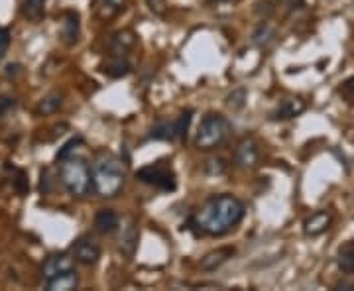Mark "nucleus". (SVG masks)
<instances>
[{"instance_id":"obj_21","label":"nucleus","mask_w":354,"mask_h":291,"mask_svg":"<svg viewBox=\"0 0 354 291\" xmlns=\"http://www.w3.org/2000/svg\"><path fill=\"white\" fill-rule=\"evenodd\" d=\"M274 39H276V30H274V26H270L268 22H262L258 26L252 36V41L258 48H268L270 44H274Z\"/></svg>"},{"instance_id":"obj_26","label":"nucleus","mask_w":354,"mask_h":291,"mask_svg":"<svg viewBox=\"0 0 354 291\" xmlns=\"http://www.w3.org/2000/svg\"><path fill=\"white\" fill-rule=\"evenodd\" d=\"M44 4H46V0H24V4H22V10L28 18H32V20H36L41 16L44 12Z\"/></svg>"},{"instance_id":"obj_31","label":"nucleus","mask_w":354,"mask_h":291,"mask_svg":"<svg viewBox=\"0 0 354 291\" xmlns=\"http://www.w3.org/2000/svg\"><path fill=\"white\" fill-rule=\"evenodd\" d=\"M148 6L153 14L164 16L165 10H167V0H148Z\"/></svg>"},{"instance_id":"obj_29","label":"nucleus","mask_w":354,"mask_h":291,"mask_svg":"<svg viewBox=\"0 0 354 291\" xmlns=\"http://www.w3.org/2000/svg\"><path fill=\"white\" fill-rule=\"evenodd\" d=\"M16 109V99L14 97H0V118H4L8 113Z\"/></svg>"},{"instance_id":"obj_8","label":"nucleus","mask_w":354,"mask_h":291,"mask_svg":"<svg viewBox=\"0 0 354 291\" xmlns=\"http://www.w3.org/2000/svg\"><path fill=\"white\" fill-rule=\"evenodd\" d=\"M234 162L244 167V169H250L256 167L260 162V146L254 138H244L236 146V152H234Z\"/></svg>"},{"instance_id":"obj_27","label":"nucleus","mask_w":354,"mask_h":291,"mask_svg":"<svg viewBox=\"0 0 354 291\" xmlns=\"http://www.w3.org/2000/svg\"><path fill=\"white\" fill-rule=\"evenodd\" d=\"M339 95L344 99V102H348L351 106H354V77L346 79L342 83L341 87H339Z\"/></svg>"},{"instance_id":"obj_23","label":"nucleus","mask_w":354,"mask_h":291,"mask_svg":"<svg viewBox=\"0 0 354 291\" xmlns=\"http://www.w3.org/2000/svg\"><path fill=\"white\" fill-rule=\"evenodd\" d=\"M191 120H193V111H191V109H187V111H183V113L177 116V120H176L177 140H185V138H187V130H189Z\"/></svg>"},{"instance_id":"obj_32","label":"nucleus","mask_w":354,"mask_h":291,"mask_svg":"<svg viewBox=\"0 0 354 291\" xmlns=\"http://www.w3.org/2000/svg\"><path fill=\"white\" fill-rule=\"evenodd\" d=\"M14 185H16L18 193H26V191L30 189V185H28V179H26L24 171H18V178L14 179Z\"/></svg>"},{"instance_id":"obj_15","label":"nucleus","mask_w":354,"mask_h":291,"mask_svg":"<svg viewBox=\"0 0 354 291\" xmlns=\"http://www.w3.org/2000/svg\"><path fill=\"white\" fill-rule=\"evenodd\" d=\"M130 71H132V65L128 62V57H122V55H111V59L102 65V73L113 79L127 77Z\"/></svg>"},{"instance_id":"obj_9","label":"nucleus","mask_w":354,"mask_h":291,"mask_svg":"<svg viewBox=\"0 0 354 291\" xmlns=\"http://www.w3.org/2000/svg\"><path fill=\"white\" fill-rule=\"evenodd\" d=\"M73 258L69 256V254H53L50 256L46 262H44V267H41V274H44V278L46 281L51 278H55V276H59V274H65V272H69V270H73Z\"/></svg>"},{"instance_id":"obj_33","label":"nucleus","mask_w":354,"mask_h":291,"mask_svg":"<svg viewBox=\"0 0 354 291\" xmlns=\"http://www.w3.org/2000/svg\"><path fill=\"white\" fill-rule=\"evenodd\" d=\"M20 73V65L18 64H10L6 67V77H16Z\"/></svg>"},{"instance_id":"obj_19","label":"nucleus","mask_w":354,"mask_h":291,"mask_svg":"<svg viewBox=\"0 0 354 291\" xmlns=\"http://www.w3.org/2000/svg\"><path fill=\"white\" fill-rule=\"evenodd\" d=\"M150 138L152 140H164V142H171L177 138L176 134V120H160L156 122L150 130Z\"/></svg>"},{"instance_id":"obj_17","label":"nucleus","mask_w":354,"mask_h":291,"mask_svg":"<svg viewBox=\"0 0 354 291\" xmlns=\"http://www.w3.org/2000/svg\"><path fill=\"white\" fill-rule=\"evenodd\" d=\"M62 38L67 46H73L79 39V14L67 12L62 24Z\"/></svg>"},{"instance_id":"obj_30","label":"nucleus","mask_w":354,"mask_h":291,"mask_svg":"<svg viewBox=\"0 0 354 291\" xmlns=\"http://www.w3.org/2000/svg\"><path fill=\"white\" fill-rule=\"evenodd\" d=\"M8 46H10V32L6 28H0V59L4 57Z\"/></svg>"},{"instance_id":"obj_22","label":"nucleus","mask_w":354,"mask_h":291,"mask_svg":"<svg viewBox=\"0 0 354 291\" xmlns=\"http://www.w3.org/2000/svg\"><path fill=\"white\" fill-rule=\"evenodd\" d=\"M128 0H101L99 6H97V14L109 20V18H114L116 14H120L124 10Z\"/></svg>"},{"instance_id":"obj_11","label":"nucleus","mask_w":354,"mask_h":291,"mask_svg":"<svg viewBox=\"0 0 354 291\" xmlns=\"http://www.w3.org/2000/svg\"><path fill=\"white\" fill-rule=\"evenodd\" d=\"M234 248L232 246H223V248H216V250H211L209 254H205L201 258V270L203 272H216L221 266H225L228 260L234 256Z\"/></svg>"},{"instance_id":"obj_6","label":"nucleus","mask_w":354,"mask_h":291,"mask_svg":"<svg viewBox=\"0 0 354 291\" xmlns=\"http://www.w3.org/2000/svg\"><path fill=\"white\" fill-rule=\"evenodd\" d=\"M73 258H75L79 264H85V266H93L99 262L101 258V246L99 242L95 241L91 234H83L73 242Z\"/></svg>"},{"instance_id":"obj_25","label":"nucleus","mask_w":354,"mask_h":291,"mask_svg":"<svg viewBox=\"0 0 354 291\" xmlns=\"http://www.w3.org/2000/svg\"><path fill=\"white\" fill-rule=\"evenodd\" d=\"M81 144H83V138H81V136H75V138H71L69 142H65L64 146L57 150V153H55V160H57V162H64L67 158H71Z\"/></svg>"},{"instance_id":"obj_34","label":"nucleus","mask_w":354,"mask_h":291,"mask_svg":"<svg viewBox=\"0 0 354 291\" xmlns=\"http://www.w3.org/2000/svg\"><path fill=\"white\" fill-rule=\"evenodd\" d=\"M207 2H221V0H207Z\"/></svg>"},{"instance_id":"obj_16","label":"nucleus","mask_w":354,"mask_h":291,"mask_svg":"<svg viewBox=\"0 0 354 291\" xmlns=\"http://www.w3.org/2000/svg\"><path fill=\"white\" fill-rule=\"evenodd\" d=\"M79 285V274L75 270H69L55 278L48 279V291H71Z\"/></svg>"},{"instance_id":"obj_10","label":"nucleus","mask_w":354,"mask_h":291,"mask_svg":"<svg viewBox=\"0 0 354 291\" xmlns=\"http://www.w3.org/2000/svg\"><path fill=\"white\" fill-rule=\"evenodd\" d=\"M330 225H333V216L327 211H319L304 220V234L309 238H317V236L325 234Z\"/></svg>"},{"instance_id":"obj_28","label":"nucleus","mask_w":354,"mask_h":291,"mask_svg":"<svg viewBox=\"0 0 354 291\" xmlns=\"http://www.w3.org/2000/svg\"><path fill=\"white\" fill-rule=\"evenodd\" d=\"M225 169H227V164L221 158H213V160H209L205 164V171L211 173V176H221V173H225Z\"/></svg>"},{"instance_id":"obj_2","label":"nucleus","mask_w":354,"mask_h":291,"mask_svg":"<svg viewBox=\"0 0 354 291\" xmlns=\"http://www.w3.org/2000/svg\"><path fill=\"white\" fill-rule=\"evenodd\" d=\"M124 181H127L124 162H120L111 153H101L93 165V189L97 191V195L113 199L122 191Z\"/></svg>"},{"instance_id":"obj_20","label":"nucleus","mask_w":354,"mask_h":291,"mask_svg":"<svg viewBox=\"0 0 354 291\" xmlns=\"http://www.w3.org/2000/svg\"><path fill=\"white\" fill-rule=\"evenodd\" d=\"M64 104V95L59 91H53L50 95H46L38 104V114L39 116H48L53 114L55 111H59V106Z\"/></svg>"},{"instance_id":"obj_18","label":"nucleus","mask_w":354,"mask_h":291,"mask_svg":"<svg viewBox=\"0 0 354 291\" xmlns=\"http://www.w3.org/2000/svg\"><path fill=\"white\" fill-rule=\"evenodd\" d=\"M337 266L342 274H354V242H348L337 252Z\"/></svg>"},{"instance_id":"obj_13","label":"nucleus","mask_w":354,"mask_h":291,"mask_svg":"<svg viewBox=\"0 0 354 291\" xmlns=\"http://www.w3.org/2000/svg\"><path fill=\"white\" fill-rule=\"evenodd\" d=\"M136 46V34L132 30H120L111 38V51L113 55L128 57V51Z\"/></svg>"},{"instance_id":"obj_3","label":"nucleus","mask_w":354,"mask_h":291,"mask_svg":"<svg viewBox=\"0 0 354 291\" xmlns=\"http://www.w3.org/2000/svg\"><path fill=\"white\" fill-rule=\"evenodd\" d=\"M59 178L65 189L73 197H87L93 189V173L88 169V164L81 158H67L59 165Z\"/></svg>"},{"instance_id":"obj_5","label":"nucleus","mask_w":354,"mask_h":291,"mask_svg":"<svg viewBox=\"0 0 354 291\" xmlns=\"http://www.w3.org/2000/svg\"><path fill=\"white\" fill-rule=\"evenodd\" d=\"M136 179L140 183H146L150 187H156L160 191H176L177 187V179L176 173L169 169V167H164L160 164L146 165V167H140L136 171Z\"/></svg>"},{"instance_id":"obj_24","label":"nucleus","mask_w":354,"mask_h":291,"mask_svg":"<svg viewBox=\"0 0 354 291\" xmlns=\"http://www.w3.org/2000/svg\"><path fill=\"white\" fill-rule=\"evenodd\" d=\"M246 101H248V91L246 89H234L230 95H228L227 99H225V102H227L228 109H232V111H241V109H244V104H246Z\"/></svg>"},{"instance_id":"obj_12","label":"nucleus","mask_w":354,"mask_h":291,"mask_svg":"<svg viewBox=\"0 0 354 291\" xmlns=\"http://www.w3.org/2000/svg\"><path fill=\"white\" fill-rule=\"evenodd\" d=\"M305 111V102L301 99H286L278 104V109L272 113V120L274 122H281V120H291L295 116Z\"/></svg>"},{"instance_id":"obj_14","label":"nucleus","mask_w":354,"mask_h":291,"mask_svg":"<svg viewBox=\"0 0 354 291\" xmlns=\"http://www.w3.org/2000/svg\"><path fill=\"white\" fill-rule=\"evenodd\" d=\"M95 227L101 234H113L120 228V216L113 209H101L95 216Z\"/></svg>"},{"instance_id":"obj_7","label":"nucleus","mask_w":354,"mask_h":291,"mask_svg":"<svg viewBox=\"0 0 354 291\" xmlns=\"http://www.w3.org/2000/svg\"><path fill=\"white\" fill-rule=\"evenodd\" d=\"M138 238V225H136V220L132 216H128L127 220L122 223V227H120V238H118V250L128 260L136 254Z\"/></svg>"},{"instance_id":"obj_1","label":"nucleus","mask_w":354,"mask_h":291,"mask_svg":"<svg viewBox=\"0 0 354 291\" xmlns=\"http://www.w3.org/2000/svg\"><path fill=\"white\" fill-rule=\"evenodd\" d=\"M246 215L244 203L234 195H213L191 218V225L207 236H225L239 227Z\"/></svg>"},{"instance_id":"obj_4","label":"nucleus","mask_w":354,"mask_h":291,"mask_svg":"<svg viewBox=\"0 0 354 291\" xmlns=\"http://www.w3.org/2000/svg\"><path fill=\"white\" fill-rule=\"evenodd\" d=\"M232 132V122L223 114H207L199 124L197 136H195V148L197 150H215L223 146Z\"/></svg>"}]
</instances>
